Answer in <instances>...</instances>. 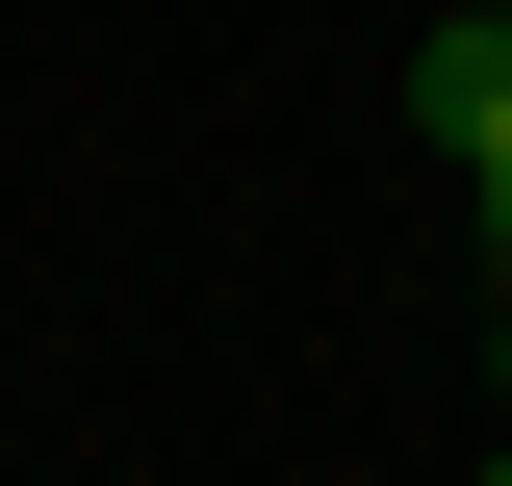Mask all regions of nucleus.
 I'll return each mask as SVG.
<instances>
[{"label": "nucleus", "mask_w": 512, "mask_h": 486, "mask_svg": "<svg viewBox=\"0 0 512 486\" xmlns=\"http://www.w3.org/2000/svg\"><path fill=\"white\" fill-rule=\"evenodd\" d=\"M487 461H512V307H487Z\"/></svg>", "instance_id": "1"}]
</instances>
